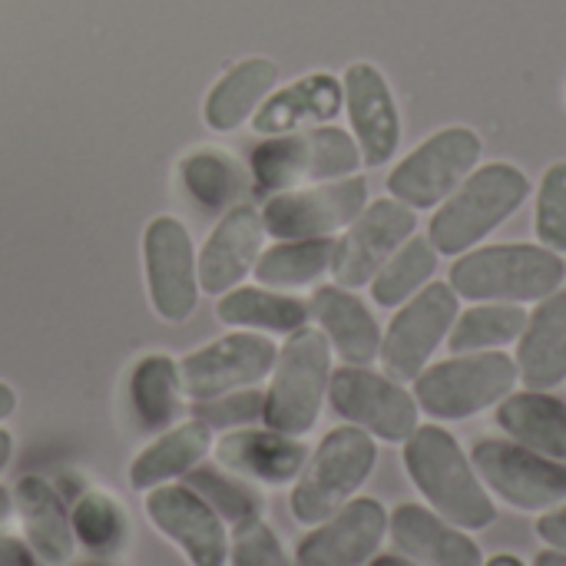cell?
<instances>
[{"mask_svg":"<svg viewBox=\"0 0 566 566\" xmlns=\"http://www.w3.org/2000/svg\"><path fill=\"white\" fill-rule=\"evenodd\" d=\"M0 566H46L30 544L17 541V537H0Z\"/></svg>","mask_w":566,"mask_h":566,"instance_id":"cell-41","label":"cell"},{"mask_svg":"<svg viewBox=\"0 0 566 566\" xmlns=\"http://www.w3.org/2000/svg\"><path fill=\"white\" fill-rule=\"evenodd\" d=\"M458 312L461 295L444 282H431L418 295H411L381 335L378 358L385 365V375H391L395 381H415L431 365L441 342H448Z\"/></svg>","mask_w":566,"mask_h":566,"instance_id":"cell-9","label":"cell"},{"mask_svg":"<svg viewBox=\"0 0 566 566\" xmlns=\"http://www.w3.org/2000/svg\"><path fill=\"white\" fill-rule=\"evenodd\" d=\"M13 507L20 514L30 551L43 564L66 566L73 560L76 551L73 524L53 484H46L43 478H20L13 488Z\"/></svg>","mask_w":566,"mask_h":566,"instance_id":"cell-25","label":"cell"},{"mask_svg":"<svg viewBox=\"0 0 566 566\" xmlns=\"http://www.w3.org/2000/svg\"><path fill=\"white\" fill-rule=\"evenodd\" d=\"M262 239H265L262 212L245 202L232 206L209 232L196 259L199 289L206 295H226L229 289H235L255 269L262 255Z\"/></svg>","mask_w":566,"mask_h":566,"instance_id":"cell-19","label":"cell"},{"mask_svg":"<svg viewBox=\"0 0 566 566\" xmlns=\"http://www.w3.org/2000/svg\"><path fill=\"white\" fill-rule=\"evenodd\" d=\"M308 448L302 438L275 428H239L216 441V464L235 478L259 484H289L302 474Z\"/></svg>","mask_w":566,"mask_h":566,"instance_id":"cell-20","label":"cell"},{"mask_svg":"<svg viewBox=\"0 0 566 566\" xmlns=\"http://www.w3.org/2000/svg\"><path fill=\"white\" fill-rule=\"evenodd\" d=\"M179 179L186 192L206 212H229L249 192L242 166L222 149H196L179 163Z\"/></svg>","mask_w":566,"mask_h":566,"instance_id":"cell-31","label":"cell"},{"mask_svg":"<svg viewBox=\"0 0 566 566\" xmlns=\"http://www.w3.org/2000/svg\"><path fill=\"white\" fill-rule=\"evenodd\" d=\"M361 149L342 126H312L305 133L269 136L252 149V182L262 192H285L302 182H332L355 176Z\"/></svg>","mask_w":566,"mask_h":566,"instance_id":"cell-6","label":"cell"},{"mask_svg":"<svg viewBox=\"0 0 566 566\" xmlns=\"http://www.w3.org/2000/svg\"><path fill=\"white\" fill-rule=\"evenodd\" d=\"M149 524L172 541L192 566H226L229 537L222 517L186 484H159L146 494Z\"/></svg>","mask_w":566,"mask_h":566,"instance_id":"cell-16","label":"cell"},{"mask_svg":"<svg viewBox=\"0 0 566 566\" xmlns=\"http://www.w3.org/2000/svg\"><path fill=\"white\" fill-rule=\"evenodd\" d=\"M345 106V86L332 73H308L295 83L272 90L252 116L259 136H285L302 126H325Z\"/></svg>","mask_w":566,"mask_h":566,"instance_id":"cell-21","label":"cell"},{"mask_svg":"<svg viewBox=\"0 0 566 566\" xmlns=\"http://www.w3.org/2000/svg\"><path fill=\"white\" fill-rule=\"evenodd\" d=\"M10 458H13V438H10V431L0 428V471L10 464Z\"/></svg>","mask_w":566,"mask_h":566,"instance_id":"cell-45","label":"cell"},{"mask_svg":"<svg viewBox=\"0 0 566 566\" xmlns=\"http://www.w3.org/2000/svg\"><path fill=\"white\" fill-rule=\"evenodd\" d=\"M332 381V345L318 328H298L279 348L262 405L265 428L302 438L315 428Z\"/></svg>","mask_w":566,"mask_h":566,"instance_id":"cell-4","label":"cell"},{"mask_svg":"<svg viewBox=\"0 0 566 566\" xmlns=\"http://www.w3.org/2000/svg\"><path fill=\"white\" fill-rule=\"evenodd\" d=\"M17 411V391L0 381V421H7Z\"/></svg>","mask_w":566,"mask_h":566,"instance_id":"cell-42","label":"cell"},{"mask_svg":"<svg viewBox=\"0 0 566 566\" xmlns=\"http://www.w3.org/2000/svg\"><path fill=\"white\" fill-rule=\"evenodd\" d=\"M10 511H13V494H10L7 488H0V527H3V521L10 517Z\"/></svg>","mask_w":566,"mask_h":566,"instance_id":"cell-46","label":"cell"},{"mask_svg":"<svg viewBox=\"0 0 566 566\" xmlns=\"http://www.w3.org/2000/svg\"><path fill=\"white\" fill-rule=\"evenodd\" d=\"M388 534L401 554L421 566H484L481 547L441 514L421 504H401L388 517Z\"/></svg>","mask_w":566,"mask_h":566,"instance_id":"cell-22","label":"cell"},{"mask_svg":"<svg viewBox=\"0 0 566 566\" xmlns=\"http://www.w3.org/2000/svg\"><path fill=\"white\" fill-rule=\"evenodd\" d=\"M517 361L504 352H468L428 365L415 378V401L438 421H464L501 405L517 385Z\"/></svg>","mask_w":566,"mask_h":566,"instance_id":"cell-7","label":"cell"},{"mask_svg":"<svg viewBox=\"0 0 566 566\" xmlns=\"http://www.w3.org/2000/svg\"><path fill=\"white\" fill-rule=\"evenodd\" d=\"M531 196V179L514 163L478 166L434 212L428 239L438 255H464L501 229Z\"/></svg>","mask_w":566,"mask_h":566,"instance_id":"cell-2","label":"cell"},{"mask_svg":"<svg viewBox=\"0 0 566 566\" xmlns=\"http://www.w3.org/2000/svg\"><path fill=\"white\" fill-rule=\"evenodd\" d=\"M279 358V348L255 332L216 338L179 361V385L189 401H209L262 381Z\"/></svg>","mask_w":566,"mask_h":566,"instance_id":"cell-15","label":"cell"},{"mask_svg":"<svg viewBox=\"0 0 566 566\" xmlns=\"http://www.w3.org/2000/svg\"><path fill=\"white\" fill-rule=\"evenodd\" d=\"M534 232L541 245L566 252V163L547 166L537 186V202H534Z\"/></svg>","mask_w":566,"mask_h":566,"instance_id":"cell-37","label":"cell"},{"mask_svg":"<svg viewBox=\"0 0 566 566\" xmlns=\"http://www.w3.org/2000/svg\"><path fill=\"white\" fill-rule=\"evenodd\" d=\"M517 375L534 391L566 381V289L541 298L517 338Z\"/></svg>","mask_w":566,"mask_h":566,"instance_id":"cell-24","label":"cell"},{"mask_svg":"<svg viewBox=\"0 0 566 566\" xmlns=\"http://www.w3.org/2000/svg\"><path fill=\"white\" fill-rule=\"evenodd\" d=\"M345 109L365 166H385L401 146V113L385 73L358 60L345 70Z\"/></svg>","mask_w":566,"mask_h":566,"instance_id":"cell-17","label":"cell"},{"mask_svg":"<svg viewBox=\"0 0 566 566\" xmlns=\"http://www.w3.org/2000/svg\"><path fill=\"white\" fill-rule=\"evenodd\" d=\"M378 464V444L368 431L348 424L322 438L308 454L295 488H292V517L305 527L322 524L338 507H345Z\"/></svg>","mask_w":566,"mask_h":566,"instance_id":"cell-5","label":"cell"},{"mask_svg":"<svg viewBox=\"0 0 566 566\" xmlns=\"http://www.w3.org/2000/svg\"><path fill=\"white\" fill-rule=\"evenodd\" d=\"M388 534V511L375 497H352L295 547V566H368Z\"/></svg>","mask_w":566,"mask_h":566,"instance_id":"cell-18","label":"cell"},{"mask_svg":"<svg viewBox=\"0 0 566 566\" xmlns=\"http://www.w3.org/2000/svg\"><path fill=\"white\" fill-rule=\"evenodd\" d=\"M262 405H265L262 391L242 388V391H229V395H219L209 401H196L192 415L209 428H239V424L262 421Z\"/></svg>","mask_w":566,"mask_h":566,"instance_id":"cell-39","label":"cell"},{"mask_svg":"<svg viewBox=\"0 0 566 566\" xmlns=\"http://www.w3.org/2000/svg\"><path fill=\"white\" fill-rule=\"evenodd\" d=\"M312 318L322 325L318 332L328 338V345L342 355L345 365L368 368L381 352V328L371 315V308L342 285H322L308 302Z\"/></svg>","mask_w":566,"mask_h":566,"instance_id":"cell-23","label":"cell"},{"mask_svg":"<svg viewBox=\"0 0 566 566\" xmlns=\"http://www.w3.org/2000/svg\"><path fill=\"white\" fill-rule=\"evenodd\" d=\"M209 448H212V428L202 424L199 418L166 428L129 464V484L136 491H153L159 484H169L172 478H186L192 468H199Z\"/></svg>","mask_w":566,"mask_h":566,"instance_id":"cell-28","label":"cell"},{"mask_svg":"<svg viewBox=\"0 0 566 566\" xmlns=\"http://www.w3.org/2000/svg\"><path fill=\"white\" fill-rule=\"evenodd\" d=\"M484 139L471 126H444L418 143L388 176V192L418 209H438L481 163Z\"/></svg>","mask_w":566,"mask_h":566,"instance_id":"cell-8","label":"cell"},{"mask_svg":"<svg viewBox=\"0 0 566 566\" xmlns=\"http://www.w3.org/2000/svg\"><path fill=\"white\" fill-rule=\"evenodd\" d=\"M418 232V216L411 206L398 202L395 196L368 202L358 219L345 229V235L335 242L332 275L342 289H361L368 285L381 265Z\"/></svg>","mask_w":566,"mask_h":566,"instance_id":"cell-13","label":"cell"},{"mask_svg":"<svg viewBox=\"0 0 566 566\" xmlns=\"http://www.w3.org/2000/svg\"><path fill=\"white\" fill-rule=\"evenodd\" d=\"M534 566H566V554L564 551H554V547L551 551H541Z\"/></svg>","mask_w":566,"mask_h":566,"instance_id":"cell-44","label":"cell"},{"mask_svg":"<svg viewBox=\"0 0 566 566\" xmlns=\"http://www.w3.org/2000/svg\"><path fill=\"white\" fill-rule=\"evenodd\" d=\"M527 325V312L521 305L511 302H478L468 312H458L451 335H448V348L454 355H468V352H494L501 345H511L521 338Z\"/></svg>","mask_w":566,"mask_h":566,"instance_id":"cell-33","label":"cell"},{"mask_svg":"<svg viewBox=\"0 0 566 566\" xmlns=\"http://www.w3.org/2000/svg\"><path fill=\"white\" fill-rule=\"evenodd\" d=\"M335 259V239H289L269 252L259 255L255 262V279L265 289H302L312 285L318 275L332 269Z\"/></svg>","mask_w":566,"mask_h":566,"instance_id":"cell-32","label":"cell"},{"mask_svg":"<svg viewBox=\"0 0 566 566\" xmlns=\"http://www.w3.org/2000/svg\"><path fill=\"white\" fill-rule=\"evenodd\" d=\"M438 272V252L428 235H411L385 265L381 272L368 282L371 298L381 308H398L411 295H418L424 285H431V275Z\"/></svg>","mask_w":566,"mask_h":566,"instance_id":"cell-34","label":"cell"},{"mask_svg":"<svg viewBox=\"0 0 566 566\" xmlns=\"http://www.w3.org/2000/svg\"><path fill=\"white\" fill-rule=\"evenodd\" d=\"M73 524V537L76 544L93 554V557H116L126 547L129 537V521L126 511L119 507L116 497L103 494V491H90L73 504L70 514Z\"/></svg>","mask_w":566,"mask_h":566,"instance_id":"cell-35","label":"cell"},{"mask_svg":"<svg viewBox=\"0 0 566 566\" xmlns=\"http://www.w3.org/2000/svg\"><path fill=\"white\" fill-rule=\"evenodd\" d=\"M186 488H192L232 527L259 521L262 507H265L262 494L255 488H249L242 478H229V471H222V468H192L186 474Z\"/></svg>","mask_w":566,"mask_h":566,"instance_id":"cell-36","label":"cell"},{"mask_svg":"<svg viewBox=\"0 0 566 566\" xmlns=\"http://www.w3.org/2000/svg\"><path fill=\"white\" fill-rule=\"evenodd\" d=\"M497 424L511 434V441L554 458L566 461V401L551 391H511L497 405Z\"/></svg>","mask_w":566,"mask_h":566,"instance_id":"cell-27","label":"cell"},{"mask_svg":"<svg viewBox=\"0 0 566 566\" xmlns=\"http://www.w3.org/2000/svg\"><path fill=\"white\" fill-rule=\"evenodd\" d=\"M405 468L431 511L454 527L484 531L497 521V507L484 481L451 431L438 424H418V431L405 441Z\"/></svg>","mask_w":566,"mask_h":566,"instance_id":"cell-1","label":"cell"},{"mask_svg":"<svg viewBox=\"0 0 566 566\" xmlns=\"http://www.w3.org/2000/svg\"><path fill=\"white\" fill-rule=\"evenodd\" d=\"M279 66L269 56H245L229 66L202 103V119L216 133H232L255 116L262 99L275 90Z\"/></svg>","mask_w":566,"mask_h":566,"instance_id":"cell-26","label":"cell"},{"mask_svg":"<svg viewBox=\"0 0 566 566\" xmlns=\"http://www.w3.org/2000/svg\"><path fill=\"white\" fill-rule=\"evenodd\" d=\"M484 566H524L514 554H497V557H491V560H484Z\"/></svg>","mask_w":566,"mask_h":566,"instance_id":"cell-47","label":"cell"},{"mask_svg":"<svg viewBox=\"0 0 566 566\" xmlns=\"http://www.w3.org/2000/svg\"><path fill=\"white\" fill-rule=\"evenodd\" d=\"M566 279L560 252L531 242L481 245L451 265V289L471 302H541L554 295Z\"/></svg>","mask_w":566,"mask_h":566,"instance_id":"cell-3","label":"cell"},{"mask_svg":"<svg viewBox=\"0 0 566 566\" xmlns=\"http://www.w3.org/2000/svg\"><path fill=\"white\" fill-rule=\"evenodd\" d=\"M143 265L153 312L172 325L192 318L199 305V272L189 229L176 216H156L146 226Z\"/></svg>","mask_w":566,"mask_h":566,"instance_id":"cell-14","label":"cell"},{"mask_svg":"<svg viewBox=\"0 0 566 566\" xmlns=\"http://www.w3.org/2000/svg\"><path fill=\"white\" fill-rule=\"evenodd\" d=\"M365 206H368V182L361 176H345L312 189L275 192L262 206V226L269 235L282 242L325 239L338 229H348Z\"/></svg>","mask_w":566,"mask_h":566,"instance_id":"cell-12","label":"cell"},{"mask_svg":"<svg viewBox=\"0 0 566 566\" xmlns=\"http://www.w3.org/2000/svg\"><path fill=\"white\" fill-rule=\"evenodd\" d=\"M216 315L222 325H235V328H262V332H279V335H292L298 328L308 325L312 312L302 298L292 295H279L269 289H255V285H239L229 289L219 305Z\"/></svg>","mask_w":566,"mask_h":566,"instance_id":"cell-30","label":"cell"},{"mask_svg":"<svg viewBox=\"0 0 566 566\" xmlns=\"http://www.w3.org/2000/svg\"><path fill=\"white\" fill-rule=\"evenodd\" d=\"M537 537L554 547V551H564L566 554V504L551 507L541 521H537Z\"/></svg>","mask_w":566,"mask_h":566,"instance_id":"cell-40","label":"cell"},{"mask_svg":"<svg viewBox=\"0 0 566 566\" xmlns=\"http://www.w3.org/2000/svg\"><path fill=\"white\" fill-rule=\"evenodd\" d=\"M478 478L517 511H551L566 501V464L517 441L484 438L471 451Z\"/></svg>","mask_w":566,"mask_h":566,"instance_id":"cell-11","label":"cell"},{"mask_svg":"<svg viewBox=\"0 0 566 566\" xmlns=\"http://www.w3.org/2000/svg\"><path fill=\"white\" fill-rule=\"evenodd\" d=\"M328 398L338 418L368 431L378 441L405 444L418 431V401L391 375H378L361 365L332 371Z\"/></svg>","mask_w":566,"mask_h":566,"instance_id":"cell-10","label":"cell"},{"mask_svg":"<svg viewBox=\"0 0 566 566\" xmlns=\"http://www.w3.org/2000/svg\"><path fill=\"white\" fill-rule=\"evenodd\" d=\"M179 361L169 355H146L129 375V411L139 431H166L182 415Z\"/></svg>","mask_w":566,"mask_h":566,"instance_id":"cell-29","label":"cell"},{"mask_svg":"<svg viewBox=\"0 0 566 566\" xmlns=\"http://www.w3.org/2000/svg\"><path fill=\"white\" fill-rule=\"evenodd\" d=\"M229 560L232 566H295L285 557L275 531L262 517L235 527L229 544Z\"/></svg>","mask_w":566,"mask_h":566,"instance_id":"cell-38","label":"cell"},{"mask_svg":"<svg viewBox=\"0 0 566 566\" xmlns=\"http://www.w3.org/2000/svg\"><path fill=\"white\" fill-rule=\"evenodd\" d=\"M368 566H421L418 560H408V557H398V554H375Z\"/></svg>","mask_w":566,"mask_h":566,"instance_id":"cell-43","label":"cell"}]
</instances>
